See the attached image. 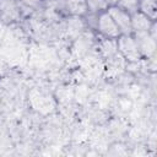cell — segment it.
<instances>
[{
	"label": "cell",
	"mask_w": 157,
	"mask_h": 157,
	"mask_svg": "<svg viewBox=\"0 0 157 157\" xmlns=\"http://www.w3.org/2000/svg\"><path fill=\"white\" fill-rule=\"evenodd\" d=\"M107 11L112 16V18L114 20V22L118 26V28H119L121 34H132V31H131V15L128 11L123 10L118 5L108 6Z\"/></svg>",
	"instance_id": "cell-4"
},
{
	"label": "cell",
	"mask_w": 157,
	"mask_h": 157,
	"mask_svg": "<svg viewBox=\"0 0 157 157\" xmlns=\"http://www.w3.org/2000/svg\"><path fill=\"white\" fill-rule=\"evenodd\" d=\"M118 53L125 59L126 63H139L142 60L137 43L132 34H120L117 38Z\"/></svg>",
	"instance_id": "cell-1"
},
{
	"label": "cell",
	"mask_w": 157,
	"mask_h": 157,
	"mask_svg": "<svg viewBox=\"0 0 157 157\" xmlns=\"http://www.w3.org/2000/svg\"><path fill=\"white\" fill-rule=\"evenodd\" d=\"M140 54L142 56V59H148L155 56L156 53V39H153L148 32H141V33H132Z\"/></svg>",
	"instance_id": "cell-5"
},
{
	"label": "cell",
	"mask_w": 157,
	"mask_h": 157,
	"mask_svg": "<svg viewBox=\"0 0 157 157\" xmlns=\"http://www.w3.org/2000/svg\"><path fill=\"white\" fill-rule=\"evenodd\" d=\"M153 22L155 21L150 20L146 15H144L140 11L131 13V31H132V33L148 32V29Z\"/></svg>",
	"instance_id": "cell-6"
},
{
	"label": "cell",
	"mask_w": 157,
	"mask_h": 157,
	"mask_svg": "<svg viewBox=\"0 0 157 157\" xmlns=\"http://www.w3.org/2000/svg\"><path fill=\"white\" fill-rule=\"evenodd\" d=\"M96 31L101 34L103 38H112L117 39L121 33L115 25L114 20L112 16L108 13V11H102L97 16V25H96Z\"/></svg>",
	"instance_id": "cell-2"
},
{
	"label": "cell",
	"mask_w": 157,
	"mask_h": 157,
	"mask_svg": "<svg viewBox=\"0 0 157 157\" xmlns=\"http://www.w3.org/2000/svg\"><path fill=\"white\" fill-rule=\"evenodd\" d=\"M98 49L101 52V54L105 58L109 59L112 56H114L115 54H118V45H117V39H112V38H103L99 40L98 43Z\"/></svg>",
	"instance_id": "cell-8"
},
{
	"label": "cell",
	"mask_w": 157,
	"mask_h": 157,
	"mask_svg": "<svg viewBox=\"0 0 157 157\" xmlns=\"http://www.w3.org/2000/svg\"><path fill=\"white\" fill-rule=\"evenodd\" d=\"M115 5L128 11L130 15L139 11V0H118Z\"/></svg>",
	"instance_id": "cell-11"
},
{
	"label": "cell",
	"mask_w": 157,
	"mask_h": 157,
	"mask_svg": "<svg viewBox=\"0 0 157 157\" xmlns=\"http://www.w3.org/2000/svg\"><path fill=\"white\" fill-rule=\"evenodd\" d=\"M139 11L146 15L150 20L156 21V17H157L156 0H139Z\"/></svg>",
	"instance_id": "cell-9"
},
{
	"label": "cell",
	"mask_w": 157,
	"mask_h": 157,
	"mask_svg": "<svg viewBox=\"0 0 157 157\" xmlns=\"http://www.w3.org/2000/svg\"><path fill=\"white\" fill-rule=\"evenodd\" d=\"M18 0H0V21L5 23L18 22L22 17Z\"/></svg>",
	"instance_id": "cell-3"
},
{
	"label": "cell",
	"mask_w": 157,
	"mask_h": 157,
	"mask_svg": "<svg viewBox=\"0 0 157 157\" xmlns=\"http://www.w3.org/2000/svg\"><path fill=\"white\" fill-rule=\"evenodd\" d=\"M88 12L91 13H99L108 9V4L105 0H86Z\"/></svg>",
	"instance_id": "cell-10"
},
{
	"label": "cell",
	"mask_w": 157,
	"mask_h": 157,
	"mask_svg": "<svg viewBox=\"0 0 157 157\" xmlns=\"http://www.w3.org/2000/svg\"><path fill=\"white\" fill-rule=\"evenodd\" d=\"M18 1H20L23 6H26V7L31 9V10H33V11H36V10H38L39 7L43 6V4H44L45 0H18Z\"/></svg>",
	"instance_id": "cell-12"
},
{
	"label": "cell",
	"mask_w": 157,
	"mask_h": 157,
	"mask_svg": "<svg viewBox=\"0 0 157 157\" xmlns=\"http://www.w3.org/2000/svg\"><path fill=\"white\" fill-rule=\"evenodd\" d=\"M65 12L66 16L83 17L88 12L86 0H65Z\"/></svg>",
	"instance_id": "cell-7"
}]
</instances>
